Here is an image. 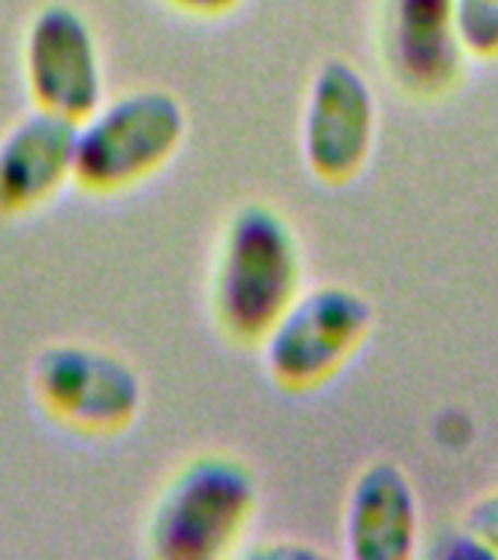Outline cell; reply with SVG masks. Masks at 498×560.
I'll use <instances>...</instances> for the list:
<instances>
[{
  "label": "cell",
  "instance_id": "4",
  "mask_svg": "<svg viewBox=\"0 0 498 560\" xmlns=\"http://www.w3.org/2000/svg\"><path fill=\"white\" fill-rule=\"evenodd\" d=\"M374 306L347 283L304 289L262 339V365L280 392L312 394L330 385L365 348Z\"/></svg>",
  "mask_w": 498,
  "mask_h": 560
},
{
  "label": "cell",
  "instance_id": "7",
  "mask_svg": "<svg viewBox=\"0 0 498 560\" xmlns=\"http://www.w3.org/2000/svg\"><path fill=\"white\" fill-rule=\"evenodd\" d=\"M24 77L35 108L82 122L103 105L99 44L73 7L52 3L33 18L24 38Z\"/></svg>",
  "mask_w": 498,
  "mask_h": 560
},
{
  "label": "cell",
  "instance_id": "13",
  "mask_svg": "<svg viewBox=\"0 0 498 560\" xmlns=\"http://www.w3.org/2000/svg\"><path fill=\"white\" fill-rule=\"evenodd\" d=\"M164 3L192 18H222L242 7V0H164Z\"/></svg>",
  "mask_w": 498,
  "mask_h": 560
},
{
  "label": "cell",
  "instance_id": "12",
  "mask_svg": "<svg viewBox=\"0 0 498 560\" xmlns=\"http://www.w3.org/2000/svg\"><path fill=\"white\" fill-rule=\"evenodd\" d=\"M463 528L484 546V549L498 558V488L478 497L463 514Z\"/></svg>",
  "mask_w": 498,
  "mask_h": 560
},
{
  "label": "cell",
  "instance_id": "5",
  "mask_svg": "<svg viewBox=\"0 0 498 560\" xmlns=\"http://www.w3.org/2000/svg\"><path fill=\"white\" fill-rule=\"evenodd\" d=\"M379 135V105L367 77L347 59H327L309 79L300 152L315 182L347 187L365 173Z\"/></svg>",
  "mask_w": 498,
  "mask_h": 560
},
{
  "label": "cell",
  "instance_id": "10",
  "mask_svg": "<svg viewBox=\"0 0 498 560\" xmlns=\"http://www.w3.org/2000/svg\"><path fill=\"white\" fill-rule=\"evenodd\" d=\"M76 182V122L35 108L0 140V213L21 217Z\"/></svg>",
  "mask_w": 498,
  "mask_h": 560
},
{
  "label": "cell",
  "instance_id": "2",
  "mask_svg": "<svg viewBox=\"0 0 498 560\" xmlns=\"http://www.w3.org/2000/svg\"><path fill=\"white\" fill-rule=\"evenodd\" d=\"M257 479L225 453L195 455L166 481L149 516V551L164 560H216L239 546L257 514Z\"/></svg>",
  "mask_w": 498,
  "mask_h": 560
},
{
  "label": "cell",
  "instance_id": "11",
  "mask_svg": "<svg viewBox=\"0 0 498 560\" xmlns=\"http://www.w3.org/2000/svg\"><path fill=\"white\" fill-rule=\"evenodd\" d=\"M454 30L470 61H498V0H452Z\"/></svg>",
  "mask_w": 498,
  "mask_h": 560
},
{
  "label": "cell",
  "instance_id": "8",
  "mask_svg": "<svg viewBox=\"0 0 498 560\" xmlns=\"http://www.w3.org/2000/svg\"><path fill=\"white\" fill-rule=\"evenodd\" d=\"M379 61L393 88L414 103H440L461 85L466 52L452 0H382Z\"/></svg>",
  "mask_w": 498,
  "mask_h": 560
},
{
  "label": "cell",
  "instance_id": "6",
  "mask_svg": "<svg viewBox=\"0 0 498 560\" xmlns=\"http://www.w3.org/2000/svg\"><path fill=\"white\" fill-rule=\"evenodd\" d=\"M33 388L50 418L94 435L131 427L143 402L138 371L111 350L91 345L44 350L35 359Z\"/></svg>",
  "mask_w": 498,
  "mask_h": 560
},
{
  "label": "cell",
  "instance_id": "9",
  "mask_svg": "<svg viewBox=\"0 0 498 560\" xmlns=\"http://www.w3.org/2000/svg\"><path fill=\"white\" fill-rule=\"evenodd\" d=\"M419 502L408 472L376 458L356 472L344 502V551L353 560H408L417 555Z\"/></svg>",
  "mask_w": 498,
  "mask_h": 560
},
{
  "label": "cell",
  "instance_id": "3",
  "mask_svg": "<svg viewBox=\"0 0 498 560\" xmlns=\"http://www.w3.org/2000/svg\"><path fill=\"white\" fill-rule=\"evenodd\" d=\"M183 135L187 114L169 91L143 88L103 100L76 122V184L91 192L138 187L173 161Z\"/></svg>",
  "mask_w": 498,
  "mask_h": 560
},
{
  "label": "cell",
  "instance_id": "1",
  "mask_svg": "<svg viewBox=\"0 0 498 560\" xmlns=\"http://www.w3.org/2000/svg\"><path fill=\"white\" fill-rule=\"evenodd\" d=\"M300 292L304 252L292 222L262 201L236 208L218 240L210 280L218 330L234 345L260 348Z\"/></svg>",
  "mask_w": 498,
  "mask_h": 560
}]
</instances>
